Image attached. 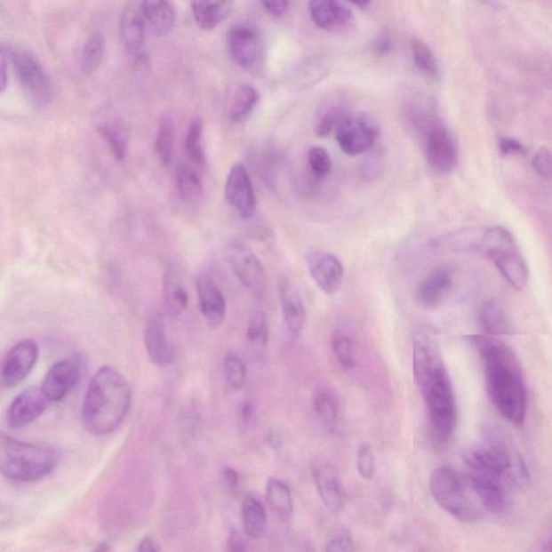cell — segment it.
I'll return each instance as SVG.
<instances>
[{
	"label": "cell",
	"instance_id": "43",
	"mask_svg": "<svg viewBox=\"0 0 552 552\" xmlns=\"http://www.w3.org/2000/svg\"><path fill=\"white\" fill-rule=\"evenodd\" d=\"M308 164L312 173L318 179L328 176L332 170L331 156L322 147L316 146L308 150Z\"/></svg>",
	"mask_w": 552,
	"mask_h": 552
},
{
	"label": "cell",
	"instance_id": "23",
	"mask_svg": "<svg viewBox=\"0 0 552 552\" xmlns=\"http://www.w3.org/2000/svg\"><path fill=\"white\" fill-rule=\"evenodd\" d=\"M454 286L452 272L448 269H438L430 273L420 283L415 291V300L424 308H436L442 305L450 296Z\"/></svg>",
	"mask_w": 552,
	"mask_h": 552
},
{
	"label": "cell",
	"instance_id": "48",
	"mask_svg": "<svg viewBox=\"0 0 552 552\" xmlns=\"http://www.w3.org/2000/svg\"><path fill=\"white\" fill-rule=\"evenodd\" d=\"M499 148L501 155H524L525 153L524 147L518 140L509 138H501L499 143Z\"/></svg>",
	"mask_w": 552,
	"mask_h": 552
},
{
	"label": "cell",
	"instance_id": "54",
	"mask_svg": "<svg viewBox=\"0 0 552 552\" xmlns=\"http://www.w3.org/2000/svg\"><path fill=\"white\" fill-rule=\"evenodd\" d=\"M374 50L380 54H387L391 52V42L386 36L379 37L374 43Z\"/></svg>",
	"mask_w": 552,
	"mask_h": 552
},
{
	"label": "cell",
	"instance_id": "18",
	"mask_svg": "<svg viewBox=\"0 0 552 552\" xmlns=\"http://www.w3.org/2000/svg\"><path fill=\"white\" fill-rule=\"evenodd\" d=\"M308 272L317 287L328 295L340 290L344 270L337 256L326 252H316L308 257Z\"/></svg>",
	"mask_w": 552,
	"mask_h": 552
},
{
	"label": "cell",
	"instance_id": "2",
	"mask_svg": "<svg viewBox=\"0 0 552 552\" xmlns=\"http://www.w3.org/2000/svg\"><path fill=\"white\" fill-rule=\"evenodd\" d=\"M413 372L433 437L440 444L450 442L458 427L457 398L437 348L427 339L413 344Z\"/></svg>",
	"mask_w": 552,
	"mask_h": 552
},
{
	"label": "cell",
	"instance_id": "50",
	"mask_svg": "<svg viewBox=\"0 0 552 552\" xmlns=\"http://www.w3.org/2000/svg\"><path fill=\"white\" fill-rule=\"evenodd\" d=\"M262 7H265L266 12L272 15V17L282 18L284 14L287 12L290 3L288 2H266L262 3Z\"/></svg>",
	"mask_w": 552,
	"mask_h": 552
},
{
	"label": "cell",
	"instance_id": "41",
	"mask_svg": "<svg viewBox=\"0 0 552 552\" xmlns=\"http://www.w3.org/2000/svg\"><path fill=\"white\" fill-rule=\"evenodd\" d=\"M332 348L334 357L344 369H352L354 362L353 343L347 333L336 332L332 337Z\"/></svg>",
	"mask_w": 552,
	"mask_h": 552
},
{
	"label": "cell",
	"instance_id": "46",
	"mask_svg": "<svg viewBox=\"0 0 552 552\" xmlns=\"http://www.w3.org/2000/svg\"><path fill=\"white\" fill-rule=\"evenodd\" d=\"M532 164H533L534 170L538 172L540 176L543 177L544 180H550L551 155L546 147H541V148L536 151L533 159H532Z\"/></svg>",
	"mask_w": 552,
	"mask_h": 552
},
{
	"label": "cell",
	"instance_id": "56",
	"mask_svg": "<svg viewBox=\"0 0 552 552\" xmlns=\"http://www.w3.org/2000/svg\"><path fill=\"white\" fill-rule=\"evenodd\" d=\"M138 552H158L154 540L150 538H145L140 541Z\"/></svg>",
	"mask_w": 552,
	"mask_h": 552
},
{
	"label": "cell",
	"instance_id": "36",
	"mask_svg": "<svg viewBox=\"0 0 552 552\" xmlns=\"http://www.w3.org/2000/svg\"><path fill=\"white\" fill-rule=\"evenodd\" d=\"M175 144V125L171 116L161 119L156 138V150L161 164L170 166L173 160Z\"/></svg>",
	"mask_w": 552,
	"mask_h": 552
},
{
	"label": "cell",
	"instance_id": "6",
	"mask_svg": "<svg viewBox=\"0 0 552 552\" xmlns=\"http://www.w3.org/2000/svg\"><path fill=\"white\" fill-rule=\"evenodd\" d=\"M8 59L28 100L35 108H44L52 102L53 84L42 62L21 45L6 48Z\"/></svg>",
	"mask_w": 552,
	"mask_h": 552
},
{
	"label": "cell",
	"instance_id": "40",
	"mask_svg": "<svg viewBox=\"0 0 552 552\" xmlns=\"http://www.w3.org/2000/svg\"><path fill=\"white\" fill-rule=\"evenodd\" d=\"M224 374L228 386L233 391H239L244 387L246 380V364L236 353H229L224 362Z\"/></svg>",
	"mask_w": 552,
	"mask_h": 552
},
{
	"label": "cell",
	"instance_id": "1",
	"mask_svg": "<svg viewBox=\"0 0 552 552\" xmlns=\"http://www.w3.org/2000/svg\"><path fill=\"white\" fill-rule=\"evenodd\" d=\"M472 341L483 362L491 403L506 421L521 428L525 421L526 388L518 358L508 344L488 334H475Z\"/></svg>",
	"mask_w": 552,
	"mask_h": 552
},
{
	"label": "cell",
	"instance_id": "26",
	"mask_svg": "<svg viewBox=\"0 0 552 552\" xmlns=\"http://www.w3.org/2000/svg\"><path fill=\"white\" fill-rule=\"evenodd\" d=\"M164 299L167 314L179 316L189 303L188 290L184 277L175 268H167L164 276Z\"/></svg>",
	"mask_w": 552,
	"mask_h": 552
},
{
	"label": "cell",
	"instance_id": "29",
	"mask_svg": "<svg viewBox=\"0 0 552 552\" xmlns=\"http://www.w3.org/2000/svg\"><path fill=\"white\" fill-rule=\"evenodd\" d=\"M243 525L245 533L252 539H260L267 530L265 508L254 495L245 496L242 505Z\"/></svg>",
	"mask_w": 552,
	"mask_h": 552
},
{
	"label": "cell",
	"instance_id": "11",
	"mask_svg": "<svg viewBox=\"0 0 552 552\" xmlns=\"http://www.w3.org/2000/svg\"><path fill=\"white\" fill-rule=\"evenodd\" d=\"M334 131L339 147L348 156L367 153L378 139L376 124L361 116H343Z\"/></svg>",
	"mask_w": 552,
	"mask_h": 552
},
{
	"label": "cell",
	"instance_id": "37",
	"mask_svg": "<svg viewBox=\"0 0 552 552\" xmlns=\"http://www.w3.org/2000/svg\"><path fill=\"white\" fill-rule=\"evenodd\" d=\"M105 52V40L100 33L90 35L81 52V65L85 74H93L102 63Z\"/></svg>",
	"mask_w": 552,
	"mask_h": 552
},
{
	"label": "cell",
	"instance_id": "38",
	"mask_svg": "<svg viewBox=\"0 0 552 552\" xmlns=\"http://www.w3.org/2000/svg\"><path fill=\"white\" fill-rule=\"evenodd\" d=\"M204 139V124L200 116H195L187 130L186 135V149L192 161L197 165L205 164L206 156L202 144Z\"/></svg>",
	"mask_w": 552,
	"mask_h": 552
},
{
	"label": "cell",
	"instance_id": "44",
	"mask_svg": "<svg viewBox=\"0 0 552 552\" xmlns=\"http://www.w3.org/2000/svg\"><path fill=\"white\" fill-rule=\"evenodd\" d=\"M356 468L359 476L364 480H372L376 474V457L371 445H358L356 452Z\"/></svg>",
	"mask_w": 552,
	"mask_h": 552
},
{
	"label": "cell",
	"instance_id": "5",
	"mask_svg": "<svg viewBox=\"0 0 552 552\" xmlns=\"http://www.w3.org/2000/svg\"><path fill=\"white\" fill-rule=\"evenodd\" d=\"M484 251L500 276L516 291H523L529 281V268L513 233L504 227H493L485 232Z\"/></svg>",
	"mask_w": 552,
	"mask_h": 552
},
{
	"label": "cell",
	"instance_id": "13",
	"mask_svg": "<svg viewBox=\"0 0 552 552\" xmlns=\"http://www.w3.org/2000/svg\"><path fill=\"white\" fill-rule=\"evenodd\" d=\"M228 45L235 62L240 68L252 70L262 60L263 44L260 34L248 25H236L228 33Z\"/></svg>",
	"mask_w": 552,
	"mask_h": 552
},
{
	"label": "cell",
	"instance_id": "25",
	"mask_svg": "<svg viewBox=\"0 0 552 552\" xmlns=\"http://www.w3.org/2000/svg\"><path fill=\"white\" fill-rule=\"evenodd\" d=\"M468 480L481 503L490 513L500 515L508 509V493L500 480L474 472L468 474Z\"/></svg>",
	"mask_w": 552,
	"mask_h": 552
},
{
	"label": "cell",
	"instance_id": "28",
	"mask_svg": "<svg viewBox=\"0 0 552 552\" xmlns=\"http://www.w3.org/2000/svg\"><path fill=\"white\" fill-rule=\"evenodd\" d=\"M232 2H196L191 4L197 25L204 30H212L226 21L232 12Z\"/></svg>",
	"mask_w": 552,
	"mask_h": 552
},
{
	"label": "cell",
	"instance_id": "24",
	"mask_svg": "<svg viewBox=\"0 0 552 552\" xmlns=\"http://www.w3.org/2000/svg\"><path fill=\"white\" fill-rule=\"evenodd\" d=\"M278 292L284 322L288 331L298 336L305 328L307 322V310L301 293L290 280H282Z\"/></svg>",
	"mask_w": 552,
	"mask_h": 552
},
{
	"label": "cell",
	"instance_id": "12",
	"mask_svg": "<svg viewBox=\"0 0 552 552\" xmlns=\"http://www.w3.org/2000/svg\"><path fill=\"white\" fill-rule=\"evenodd\" d=\"M39 357V348L33 339H24L14 344L4 356L0 377L4 387L14 388L32 372Z\"/></svg>",
	"mask_w": 552,
	"mask_h": 552
},
{
	"label": "cell",
	"instance_id": "16",
	"mask_svg": "<svg viewBox=\"0 0 552 552\" xmlns=\"http://www.w3.org/2000/svg\"><path fill=\"white\" fill-rule=\"evenodd\" d=\"M197 301L202 317L212 331L220 328L227 316V301L219 285L207 273L196 278Z\"/></svg>",
	"mask_w": 552,
	"mask_h": 552
},
{
	"label": "cell",
	"instance_id": "8",
	"mask_svg": "<svg viewBox=\"0 0 552 552\" xmlns=\"http://www.w3.org/2000/svg\"><path fill=\"white\" fill-rule=\"evenodd\" d=\"M424 150L430 169L444 174L454 169L458 161L457 145L450 132L436 116H424Z\"/></svg>",
	"mask_w": 552,
	"mask_h": 552
},
{
	"label": "cell",
	"instance_id": "3",
	"mask_svg": "<svg viewBox=\"0 0 552 552\" xmlns=\"http://www.w3.org/2000/svg\"><path fill=\"white\" fill-rule=\"evenodd\" d=\"M132 404V389L116 368L103 366L94 374L85 393L83 423L95 436L115 432L124 423Z\"/></svg>",
	"mask_w": 552,
	"mask_h": 552
},
{
	"label": "cell",
	"instance_id": "17",
	"mask_svg": "<svg viewBox=\"0 0 552 552\" xmlns=\"http://www.w3.org/2000/svg\"><path fill=\"white\" fill-rule=\"evenodd\" d=\"M50 404L52 403L45 397L42 388L32 387L25 389L10 404L7 412L8 427L12 429L28 427L42 417Z\"/></svg>",
	"mask_w": 552,
	"mask_h": 552
},
{
	"label": "cell",
	"instance_id": "10",
	"mask_svg": "<svg viewBox=\"0 0 552 552\" xmlns=\"http://www.w3.org/2000/svg\"><path fill=\"white\" fill-rule=\"evenodd\" d=\"M87 359L81 353H75L52 364L40 387L49 402H60L68 396L83 379Z\"/></svg>",
	"mask_w": 552,
	"mask_h": 552
},
{
	"label": "cell",
	"instance_id": "39",
	"mask_svg": "<svg viewBox=\"0 0 552 552\" xmlns=\"http://www.w3.org/2000/svg\"><path fill=\"white\" fill-rule=\"evenodd\" d=\"M100 136L109 147L111 154L114 155L116 160L124 161L128 151V141H126L124 132L120 130L118 125L104 124L99 126Z\"/></svg>",
	"mask_w": 552,
	"mask_h": 552
},
{
	"label": "cell",
	"instance_id": "15",
	"mask_svg": "<svg viewBox=\"0 0 552 552\" xmlns=\"http://www.w3.org/2000/svg\"><path fill=\"white\" fill-rule=\"evenodd\" d=\"M226 199L239 212L242 219L248 220L254 216L257 200L254 187L246 167L236 164L228 174L225 187Z\"/></svg>",
	"mask_w": 552,
	"mask_h": 552
},
{
	"label": "cell",
	"instance_id": "49",
	"mask_svg": "<svg viewBox=\"0 0 552 552\" xmlns=\"http://www.w3.org/2000/svg\"><path fill=\"white\" fill-rule=\"evenodd\" d=\"M8 53L6 47H0V94L8 84Z\"/></svg>",
	"mask_w": 552,
	"mask_h": 552
},
{
	"label": "cell",
	"instance_id": "55",
	"mask_svg": "<svg viewBox=\"0 0 552 552\" xmlns=\"http://www.w3.org/2000/svg\"><path fill=\"white\" fill-rule=\"evenodd\" d=\"M530 552H551L550 538L541 539L536 541Z\"/></svg>",
	"mask_w": 552,
	"mask_h": 552
},
{
	"label": "cell",
	"instance_id": "27",
	"mask_svg": "<svg viewBox=\"0 0 552 552\" xmlns=\"http://www.w3.org/2000/svg\"><path fill=\"white\" fill-rule=\"evenodd\" d=\"M146 28H148L156 36H164L170 33L175 24V10L170 2H143L140 3Z\"/></svg>",
	"mask_w": 552,
	"mask_h": 552
},
{
	"label": "cell",
	"instance_id": "14",
	"mask_svg": "<svg viewBox=\"0 0 552 552\" xmlns=\"http://www.w3.org/2000/svg\"><path fill=\"white\" fill-rule=\"evenodd\" d=\"M464 460L472 472L490 476L500 481L509 478L513 466L508 450L499 444L470 449L465 452Z\"/></svg>",
	"mask_w": 552,
	"mask_h": 552
},
{
	"label": "cell",
	"instance_id": "57",
	"mask_svg": "<svg viewBox=\"0 0 552 552\" xmlns=\"http://www.w3.org/2000/svg\"><path fill=\"white\" fill-rule=\"evenodd\" d=\"M92 552H108V546L106 544L100 545L98 548L94 549Z\"/></svg>",
	"mask_w": 552,
	"mask_h": 552
},
{
	"label": "cell",
	"instance_id": "45",
	"mask_svg": "<svg viewBox=\"0 0 552 552\" xmlns=\"http://www.w3.org/2000/svg\"><path fill=\"white\" fill-rule=\"evenodd\" d=\"M343 116L336 110L325 111L316 123V134L318 138H326L333 130H336Z\"/></svg>",
	"mask_w": 552,
	"mask_h": 552
},
{
	"label": "cell",
	"instance_id": "34",
	"mask_svg": "<svg viewBox=\"0 0 552 552\" xmlns=\"http://www.w3.org/2000/svg\"><path fill=\"white\" fill-rule=\"evenodd\" d=\"M412 59L420 72L428 76V78L438 80L440 77V66L436 55L429 48L428 44L420 38H412L410 42Z\"/></svg>",
	"mask_w": 552,
	"mask_h": 552
},
{
	"label": "cell",
	"instance_id": "30",
	"mask_svg": "<svg viewBox=\"0 0 552 552\" xmlns=\"http://www.w3.org/2000/svg\"><path fill=\"white\" fill-rule=\"evenodd\" d=\"M480 322L488 336L509 334L514 332L508 312L496 300L485 303L480 314Z\"/></svg>",
	"mask_w": 552,
	"mask_h": 552
},
{
	"label": "cell",
	"instance_id": "21",
	"mask_svg": "<svg viewBox=\"0 0 552 552\" xmlns=\"http://www.w3.org/2000/svg\"><path fill=\"white\" fill-rule=\"evenodd\" d=\"M313 478L326 508L334 514L340 513L346 505L347 496L336 468L328 464L314 466Z\"/></svg>",
	"mask_w": 552,
	"mask_h": 552
},
{
	"label": "cell",
	"instance_id": "52",
	"mask_svg": "<svg viewBox=\"0 0 552 552\" xmlns=\"http://www.w3.org/2000/svg\"><path fill=\"white\" fill-rule=\"evenodd\" d=\"M252 415H254V406L251 402H245L240 407V422L243 428H247L252 422Z\"/></svg>",
	"mask_w": 552,
	"mask_h": 552
},
{
	"label": "cell",
	"instance_id": "53",
	"mask_svg": "<svg viewBox=\"0 0 552 552\" xmlns=\"http://www.w3.org/2000/svg\"><path fill=\"white\" fill-rule=\"evenodd\" d=\"M222 475H224L225 483L228 484V487H229L231 491H236L240 483L239 474H237L235 469L227 468L224 469Z\"/></svg>",
	"mask_w": 552,
	"mask_h": 552
},
{
	"label": "cell",
	"instance_id": "42",
	"mask_svg": "<svg viewBox=\"0 0 552 552\" xmlns=\"http://www.w3.org/2000/svg\"><path fill=\"white\" fill-rule=\"evenodd\" d=\"M247 340L255 347L266 348L269 341V326L265 313L257 311L252 314L246 329Z\"/></svg>",
	"mask_w": 552,
	"mask_h": 552
},
{
	"label": "cell",
	"instance_id": "31",
	"mask_svg": "<svg viewBox=\"0 0 552 552\" xmlns=\"http://www.w3.org/2000/svg\"><path fill=\"white\" fill-rule=\"evenodd\" d=\"M260 100V93L254 85L244 84L236 90L231 102L229 119L232 123L240 124L246 120L256 108Z\"/></svg>",
	"mask_w": 552,
	"mask_h": 552
},
{
	"label": "cell",
	"instance_id": "7",
	"mask_svg": "<svg viewBox=\"0 0 552 552\" xmlns=\"http://www.w3.org/2000/svg\"><path fill=\"white\" fill-rule=\"evenodd\" d=\"M429 491L444 511L462 521L477 519L479 513L466 494L462 478L454 469L443 466L430 474Z\"/></svg>",
	"mask_w": 552,
	"mask_h": 552
},
{
	"label": "cell",
	"instance_id": "32",
	"mask_svg": "<svg viewBox=\"0 0 552 552\" xmlns=\"http://www.w3.org/2000/svg\"><path fill=\"white\" fill-rule=\"evenodd\" d=\"M176 187L180 199L187 204H195L204 195L200 177L188 165L181 164L177 167Z\"/></svg>",
	"mask_w": 552,
	"mask_h": 552
},
{
	"label": "cell",
	"instance_id": "19",
	"mask_svg": "<svg viewBox=\"0 0 552 552\" xmlns=\"http://www.w3.org/2000/svg\"><path fill=\"white\" fill-rule=\"evenodd\" d=\"M144 342L150 362L158 367H169L175 361L173 346L167 337L165 318L156 314L146 324Z\"/></svg>",
	"mask_w": 552,
	"mask_h": 552
},
{
	"label": "cell",
	"instance_id": "47",
	"mask_svg": "<svg viewBox=\"0 0 552 552\" xmlns=\"http://www.w3.org/2000/svg\"><path fill=\"white\" fill-rule=\"evenodd\" d=\"M326 552H354V541L346 532H339L328 540Z\"/></svg>",
	"mask_w": 552,
	"mask_h": 552
},
{
	"label": "cell",
	"instance_id": "33",
	"mask_svg": "<svg viewBox=\"0 0 552 552\" xmlns=\"http://www.w3.org/2000/svg\"><path fill=\"white\" fill-rule=\"evenodd\" d=\"M313 408L317 417L328 427H333L337 423L340 414V404L331 389L318 387L313 393Z\"/></svg>",
	"mask_w": 552,
	"mask_h": 552
},
{
	"label": "cell",
	"instance_id": "9",
	"mask_svg": "<svg viewBox=\"0 0 552 552\" xmlns=\"http://www.w3.org/2000/svg\"><path fill=\"white\" fill-rule=\"evenodd\" d=\"M225 257L233 275L248 292L258 297L266 292L268 277L265 267L250 247L232 242L226 247Z\"/></svg>",
	"mask_w": 552,
	"mask_h": 552
},
{
	"label": "cell",
	"instance_id": "35",
	"mask_svg": "<svg viewBox=\"0 0 552 552\" xmlns=\"http://www.w3.org/2000/svg\"><path fill=\"white\" fill-rule=\"evenodd\" d=\"M267 501L275 513L287 519L292 515L293 501L291 490L280 480L271 479L267 487Z\"/></svg>",
	"mask_w": 552,
	"mask_h": 552
},
{
	"label": "cell",
	"instance_id": "51",
	"mask_svg": "<svg viewBox=\"0 0 552 552\" xmlns=\"http://www.w3.org/2000/svg\"><path fill=\"white\" fill-rule=\"evenodd\" d=\"M228 552H246L244 540L236 530H232L228 538Z\"/></svg>",
	"mask_w": 552,
	"mask_h": 552
},
{
	"label": "cell",
	"instance_id": "4",
	"mask_svg": "<svg viewBox=\"0 0 552 552\" xmlns=\"http://www.w3.org/2000/svg\"><path fill=\"white\" fill-rule=\"evenodd\" d=\"M60 463L58 450L21 442L0 430V474L15 483H35L52 475Z\"/></svg>",
	"mask_w": 552,
	"mask_h": 552
},
{
	"label": "cell",
	"instance_id": "22",
	"mask_svg": "<svg viewBox=\"0 0 552 552\" xmlns=\"http://www.w3.org/2000/svg\"><path fill=\"white\" fill-rule=\"evenodd\" d=\"M146 25L140 3H129L121 14L120 33L126 52L139 59L144 52Z\"/></svg>",
	"mask_w": 552,
	"mask_h": 552
},
{
	"label": "cell",
	"instance_id": "20",
	"mask_svg": "<svg viewBox=\"0 0 552 552\" xmlns=\"http://www.w3.org/2000/svg\"><path fill=\"white\" fill-rule=\"evenodd\" d=\"M311 19L317 28L329 32H344L352 27L353 13L346 4L333 0H314L308 4Z\"/></svg>",
	"mask_w": 552,
	"mask_h": 552
}]
</instances>
